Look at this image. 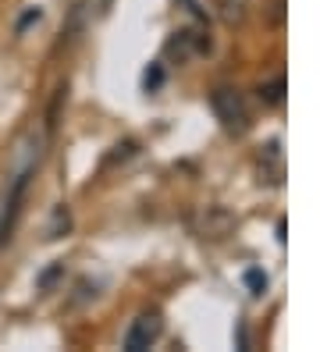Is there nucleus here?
I'll use <instances>...</instances> for the list:
<instances>
[{
    "label": "nucleus",
    "mask_w": 320,
    "mask_h": 352,
    "mask_svg": "<svg viewBox=\"0 0 320 352\" xmlns=\"http://www.w3.org/2000/svg\"><path fill=\"white\" fill-rule=\"evenodd\" d=\"M210 103H213V114L221 118V125H224L228 132L242 135V132L249 129V111H246L242 93H235V89H213Z\"/></svg>",
    "instance_id": "f257e3e1"
},
{
    "label": "nucleus",
    "mask_w": 320,
    "mask_h": 352,
    "mask_svg": "<svg viewBox=\"0 0 320 352\" xmlns=\"http://www.w3.org/2000/svg\"><path fill=\"white\" fill-rule=\"evenodd\" d=\"M160 331H164V317L157 314V309H146V314H139L132 324H128L125 349L128 352H142V349H149V345L160 338Z\"/></svg>",
    "instance_id": "f03ea898"
},
{
    "label": "nucleus",
    "mask_w": 320,
    "mask_h": 352,
    "mask_svg": "<svg viewBox=\"0 0 320 352\" xmlns=\"http://www.w3.org/2000/svg\"><path fill=\"white\" fill-rule=\"evenodd\" d=\"M228 228H231V214L221 210V206H210L206 217H203L200 235H203V239H224V235H228Z\"/></svg>",
    "instance_id": "7ed1b4c3"
},
{
    "label": "nucleus",
    "mask_w": 320,
    "mask_h": 352,
    "mask_svg": "<svg viewBox=\"0 0 320 352\" xmlns=\"http://www.w3.org/2000/svg\"><path fill=\"white\" fill-rule=\"evenodd\" d=\"M260 175L270 182V185H277L281 182V153H277V142H270V146L264 150V157H260Z\"/></svg>",
    "instance_id": "20e7f679"
},
{
    "label": "nucleus",
    "mask_w": 320,
    "mask_h": 352,
    "mask_svg": "<svg viewBox=\"0 0 320 352\" xmlns=\"http://www.w3.org/2000/svg\"><path fill=\"white\" fill-rule=\"evenodd\" d=\"M281 96H285V82L281 78H274V82H267V86H260V100L267 103V107H277Z\"/></svg>",
    "instance_id": "39448f33"
},
{
    "label": "nucleus",
    "mask_w": 320,
    "mask_h": 352,
    "mask_svg": "<svg viewBox=\"0 0 320 352\" xmlns=\"http://www.w3.org/2000/svg\"><path fill=\"white\" fill-rule=\"evenodd\" d=\"M221 14H224L228 25L242 22V18H246V0H221Z\"/></svg>",
    "instance_id": "423d86ee"
},
{
    "label": "nucleus",
    "mask_w": 320,
    "mask_h": 352,
    "mask_svg": "<svg viewBox=\"0 0 320 352\" xmlns=\"http://www.w3.org/2000/svg\"><path fill=\"white\" fill-rule=\"evenodd\" d=\"M246 281H249V288H253V296H264V292H267V274L249 271V274H246Z\"/></svg>",
    "instance_id": "0eeeda50"
},
{
    "label": "nucleus",
    "mask_w": 320,
    "mask_h": 352,
    "mask_svg": "<svg viewBox=\"0 0 320 352\" xmlns=\"http://www.w3.org/2000/svg\"><path fill=\"white\" fill-rule=\"evenodd\" d=\"M160 82H164V72H160V65L146 68V75H142V86H146V89H157Z\"/></svg>",
    "instance_id": "6e6552de"
}]
</instances>
